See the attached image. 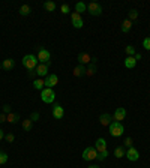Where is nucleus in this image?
Here are the masks:
<instances>
[{
    "label": "nucleus",
    "mask_w": 150,
    "mask_h": 168,
    "mask_svg": "<svg viewBox=\"0 0 150 168\" xmlns=\"http://www.w3.org/2000/svg\"><path fill=\"white\" fill-rule=\"evenodd\" d=\"M95 149L98 150V153L105 152V150H107V141H105L104 138H98L96 143H95Z\"/></svg>",
    "instance_id": "obj_11"
},
{
    "label": "nucleus",
    "mask_w": 150,
    "mask_h": 168,
    "mask_svg": "<svg viewBox=\"0 0 150 168\" xmlns=\"http://www.w3.org/2000/svg\"><path fill=\"white\" fill-rule=\"evenodd\" d=\"M45 87H48V89H53L54 86H57L59 83V77L57 75H54V74H50V75H47L45 77Z\"/></svg>",
    "instance_id": "obj_8"
},
{
    "label": "nucleus",
    "mask_w": 150,
    "mask_h": 168,
    "mask_svg": "<svg viewBox=\"0 0 150 168\" xmlns=\"http://www.w3.org/2000/svg\"><path fill=\"white\" fill-rule=\"evenodd\" d=\"M2 68H3V66H2V63H0V69H2Z\"/></svg>",
    "instance_id": "obj_43"
},
{
    "label": "nucleus",
    "mask_w": 150,
    "mask_h": 168,
    "mask_svg": "<svg viewBox=\"0 0 150 168\" xmlns=\"http://www.w3.org/2000/svg\"><path fill=\"white\" fill-rule=\"evenodd\" d=\"M95 72H96V66H95V63H92V65H89V66L86 68V75H87V77L95 75Z\"/></svg>",
    "instance_id": "obj_23"
},
{
    "label": "nucleus",
    "mask_w": 150,
    "mask_h": 168,
    "mask_svg": "<svg viewBox=\"0 0 150 168\" xmlns=\"http://www.w3.org/2000/svg\"><path fill=\"white\" fill-rule=\"evenodd\" d=\"M44 8H45L48 12H53L56 9V3H54V2H45V3H44Z\"/></svg>",
    "instance_id": "obj_25"
},
{
    "label": "nucleus",
    "mask_w": 150,
    "mask_h": 168,
    "mask_svg": "<svg viewBox=\"0 0 150 168\" xmlns=\"http://www.w3.org/2000/svg\"><path fill=\"white\" fill-rule=\"evenodd\" d=\"M41 99L45 102V104H51V102H54V99H56V93H54V90L45 87V89L41 92Z\"/></svg>",
    "instance_id": "obj_2"
},
{
    "label": "nucleus",
    "mask_w": 150,
    "mask_h": 168,
    "mask_svg": "<svg viewBox=\"0 0 150 168\" xmlns=\"http://www.w3.org/2000/svg\"><path fill=\"white\" fill-rule=\"evenodd\" d=\"M123 132H125V128L120 122H113L110 125V134L113 137H120V135H123Z\"/></svg>",
    "instance_id": "obj_4"
},
{
    "label": "nucleus",
    "mask_w": 150,
    "mask_h": 168,
    "mask_svg": "<svg viewBox=\"0 0 150 168\" xmlns=\"http://www.w3.org/2000/svg\"><path fill=\"white\" fill-rule=\"evenodd\" d=\"M35 72L39 78H41V77H47V75H48V65H47V63H39V65L36 66Z\"/></svg>",
    "instance_id": "obj_9"
},
{
    "label": "nucleus",
    "mask_w": 150,
    "mask_h": 168,
    "mask_svg": "<svg viewBox=\"0 0 150 168\" xmlns=\"http://www.w3.org/2000/svg\"><path fill=\"white\" fill-rule=\"evenodd\" d=\"M107 156H108V150L98 153V158H96V159H99V161H104V159H107Z\"/></svg>",
    "instance_id": "obj_31"
},
{
    "label": "nucleus",
    "mask_w": 150,
    "mask_h": 168,
    "mask_svg": "<svg viewBox=\"0 0 150 168\" xmlns=\"http://www.w3.org/2000/svg\"><path fill=\"white\" fill-rule=\"evenodd\" d=\"M63 114H65V110H63V107L62 105H56L54 108H53V117L54 119H63Z\"/></svg>",
    "instance_id": "obj_12"
},
{
    "label": "nucleus",
    "mask_w": 150,
    "mask_h": 168,
    "mask_svg": "<svg viewBox=\"0 0 150 168\" xmlns=\"http://www.w3.org/2000/svg\"><path fill=\"white\" fill-rule=\"evenodd\" d=\"M38 62L39 63H47L48 66H50V63H51V54H50V51L45 50V48H41L39 51H38Z\"/></svg>",
    "instance_id": "obj_3"
},
{
    "label": "nucleus",
    "mask_w": 150,
    "mask_h": 168,
    "mask_svg": "<svg viewBox=\"0 0 150 168\" xmlns=\"http://www.w3.org/2000/svg\"><path fill=\"white\" fill-rule=\"evenodd\" d=\"M125 156H126L129 161H138L140 153H138V150H137L135 147H129V150L126 152V155H125Z\"/></svg>",
    "instance_id": "obj_10"
},
{
    "label": "nucleus",
    "mask_w": 150,
    "mask_h": 168,
    "mask_svg": "<svg viewBox=\"0 0 150 168\" xmlns=\"http://www.w3.org/2000/svg\"><path fill=\"white\" fill-rule=\"evenodd\" d=\"M6 162H8V155L0 150V165H3V164H6Z\"/></svg>",
    "instance_id": "obj_29"
},
{
    "label": "nucleus",
    "mask_w": 150,
    "mask_h": 168,
    "mask_svg": "<svg viewBox=\"0 0 150 168\" xmlns=\"http://www.w3.org/2000/svg\"><path fill=\"white\" fill-rule=\"evenodd\" d=\"M89 168H99V167H98V165H90Z\"/></svg>",
    "instance_id": "obj_42"
},
{
    "label": "nucleus",
    "mask_w": 150,
    "mask_h": 168,
    "mask_svg": "<svg viewBox=\"0 0 150 168\" xmlns=\"http://www.w3.org/2000/svg\"><path fill=\"white\" fill-rule=\"evenodd\" d=\"M18 120H20V116H18V114H15V113H9V114H6V122L17 123Z\"/></svg>",
    "instance_id": "obj_19"
},
{
    "label": "nucleus",
    "mask_w": 150,
    "mask_h": 168,
    "mask_svg": "<svg viewBox=\"0 0 150 168\" xmlns=\"http://www.w3.org/2000/svg\"><path fill=\"white\" fill-rule=\"evenodd\" d=\"M126 117V110L125 108H117L114 111V122H120Z\"/></svg>",
    "instance_id": "obj_13"
},
{
    "label": "nucleus",
    "mask_w": 150,
    "mask_h": 168,
    "mask_svg": "<svg viewBox=\"0 0 150 168\" xmlns=\"http://www.w3.org/2000/svg\"><path fill=\"white\" fill-rule=\"evenodd\" d=\"M71 21H72V26L75 29H81L83 24H84V21H83V18H81V15L78 12H72L71 14Z\"/></svg>",
    "instance_id": "obj_7"
},
{
    "label": "nucleus",
    "mask_w": 150,
    "mask_h": 168,
    "mask_svg": "<svg viewBox=\"0 0 150 168\" xmlns=\"http://www.w3.org/2000/svg\"><path fill=\"white\" fill-rule=\"evenodd\" d=\"M86 9H87V6L83 3V2H78L77 5H75V12H78L81 15V12H86Z\"/></svg>",
    "instance_id": "obj_24"
},
{
    "label": "nucleus",
    "mask_w": 150,
    "mask_h": 168,
    "mask_svg": "<svg viewBox=\"0 0 150 168\" xmlns=\"http://www.w3.org/2000/svg\"><path fill=\"white\" fill-rule=\"evenodd\" d=\"M6 140H8L9 143H12V141H14V135H12V134H8V135H6Z\"/></svg>",
    "instance_id": "obj_38"
},
{
    "label": "nucleus",
    "mask_w": 150,
    "mask_h": 168,
    "mask_svg": "<svg viewBox=\"0 0 150 168\" xmlns=\"http://www.w3.org/2000/svg\"><path fill=\"white\" fill-rule=\"evenodd\" d=\"M123 146H126V147H132V138L131 137H128L126 140H125V144Z\"/></svg>",
    "instance_id": "obj_34"
},
{
    "label": "nucleus",
    "mask_w": 150,
    "mask_h": 168,
    "mask_svg": "<svg viewBox=\"0 0 150 168\" xmlns=\"http://www.w3.org/2000/svg\"><path fill=\"white\" fill-rule=\"evenodd\" d=\"M99 122L102 126H110L111 125V116L110 114H102L101 117H99Z\"/></svg>",
    "instance_id": "obj_17"
},
{
    "label": "nucleus",
    "mask_w": 150,
    "mask_h": 168,
    "mask_svg": "<svg viewBox=\"0 0 150 168\" xmlns=\"http://www.w3.org/2000/svg\"><path fill=\"white\" fill-rule=\"evenodd\" d=\"M35 75H36L35 71H29V78H35Z\"/></svg>",
    "instance_id": "obj_39"
},
{
    "label": "nucleus",
    "mask_w": 150,
    "mask_h": 168,
    "mask_svg": "<svg viewBox=\"0 0 150 168\" xmlns=\"http://www.w3.org/2000/svg\"><path fill=\"white\" fill-rule=\"evenodd\" d=\"M0 140H3V131L0 129Z\"/></svg>",
    "instance_id": "obj_41"
},
{
    "label": "nucleus",
    "mask_w": 150,
    "mask_h": 168,
    "mask_svg": "<svg viewBox=\"0 0 150 168\" xmlns=\"http://www.w3.org/2000/svg\"><path fill=\"white\" fill-rule=\"evenodd\" d=\"M38 119H39V113H33V114L30 116V120H32V122H35Z\"/></svg>",
    "instance_id": "obj_35"
},
{
    "label": "nucleus",
    "mask_w": 150,
    "mask_h": 168,
    "mask_svg": "<svg viewBox=\"0 0 150 168\" xmlns=\"http://www.w3.org/2000/svg\"><path fill=\"white\" fill-rule=\"evenodd\" d=\"M78 62H80V65H89L92 62V57L87 53H80L78 54Z\"/></svg>",
    "instance_id": "obj_14"
},
{
    "label": "nucleus",
    "mask_w": 150,
    "mask_h": 168,
    "mask_svg": "<svg viewBox=\"0 0 150 168\" xmlns=\"http://www.w3.org/2000/svg\"><path fill=\"white\" fill-rule=\"evenodd\" d=\"M3 122H6V114L5 113L0 114V123H3Z\"/></svg>",
    "instance_id": "obj_36"
},
{
    "label": "nucleus",
    "mask_w": 150,
    "mask_h": 168,
    "mask_svg": "<svg viewBox=\"0 0 150 168\" xmlns=\"http://www.w3.org/2000/svg\"><path fill=\"white\" fill-rule=\"evenodd\" d=\"M126 54L128 56H135V48L132 45H128L126 47Z\"/></svg>",
    "instance_id": "obj_30"
},
{
    "label": "nucleus",
    "mask_w": 150,
    "mask_h": 168,
    "mask_svg": "<svg viewBox=\"0 0 150 168\" xmlns=\"http://www.w3.org/2000/svg\"><path fill=\"white\" fill-rule=\"evenodd\" d=\"M2 66H3V69H6V71H12L14 69V60L12 59H5L3 63H2Z\"/></svg>",
    "instance_id": "obj_18"
},
{
    "label": "nucleus",
    "mask_w": 150,
    "mask_h": 168,
    "mask_svg": "<svg viewBox=\"0 0 150 168\" xmlns=\"http://www.w3.org/2000/svg\"><path fill=\"white\" fill-rule=\"evenodd\" d=\"M38 65H39L38 57L33 56V54H27V56L23 57V66L26 68L27 71H35Z\"/></svg>",
    "instance_id": "obj_1"
},
{
    "label": "nucleus",
    "mask_w": 150,
    "mask_h": 168,
    "mask_svg": "<svg viewBox=\"0 0 150 168\" xmlns=\"http://www.w3.org/2000/svg\"><path fill=\"white\" fill-rule=\"evenodd\" d=\"M3 113H8V114H9V113H11V107H9V105H5V107H3Z\"/></svg>",
    "instance_id": "obj_37"
},
{
    "label": "nucleus",
    "mask_w": 150,
    "mask_h": 168,
    "mask_svg": "<svg viewBox=\"0 0 150 168\" xmlns=\"http://www.w3.org/2000/svg\"><path fill=\"white\" fill-rule=\"evenodd\" d=\"M32 125H33V122H32L30 119L23 120V129H24V131H30V129H32Z\"/></svg>",
    "instance_id": "obj_26"
},
{
    "label": "nucleus",
    "mask_w": 150,
    "mask_h": 168,
    "mask_svg": "<svg viewBox=\"0 0 150 168\" xmlns=\"http://www.w3.org/2000/svg\"><path fill=\"white\" fill-rule=\"evenodd\" d=\"M60 9H62V12H63V14H69V11H71L69 5H62V8H60Z\"/></svg>",
    "instance_id": "obj_33"
},
{
    "label": "nucleus",
    "mask_w": 150,
    "mask_h": 168,
    "mask_svg": "<svg viewBox=\"0 0 150 168\" xmlns=\"http://www.w3.org/2000/svg\"><path fill=\"white\" fill-rule=\"evenodd\" d=\"M20 14H21V15H29V14H30V6H29V5H23V6L20 8Z\"/></svg>",
    "instance_id": "obj_28"
},
{
    "label": "nucleus",
    "mask_w": 150,
    "mask_h": 168,
    "mask_svg": "<svg viewBox=\"0 0 150 168\" xmlns=\"http://www.w3.org/2000/svg\"><path fill=\"white\" fill-rule=\"evenodd\" d=\"M44 86H45V81L44 80H41V78H38V80H35L33 81V87H35L36 90H44Z\"/></svg>",
    "instance_id": "obj_20"
},
{
    "label": "nucleus",
    "mask_w": 150,
    "mask_h": 168,
    "mask_svg": "<svg viewBox=\"0 0 150 168\" xmlns=\"http://www.w3.org/2000/svg\"><path fill=\"white\" fill-rule=\"evenodd\" d=\"M74 75H75V77H83V75H86V66H84V65L75 66L74 68Z\"/></svg>",
    "instance_id": "obj_16"
},
{
    "label": "nucleus",
    "mask_w": 150,
    "mask_h": 168,
    "mask_svg": "<svg viewBox=\"0 0 150 168\" xmlns=\"http://www.w3.org/2000/svg\"><path fill=\"white\" fill-rule=\"evenodd\" d=\"M135 60H140V59H141V54H138V53H135Z\"/></svg>",
    "instance_id": "obj_40"
},
{
    "label": "nucleus",
    "mask_w": 150,
    "mask_h": 168,
    "mask_svg": "<svg viewBox=\"0 0 150 168\" xmlns=\"http://www.w3.org/2000/svg\"><path fill=\"white\" fill-rule=\"evenodd\" d=\"M143 47H144L146 50H150V38H146V39L143 41Z\"/></svg>",
    "instance_id": "obj_32"
},
{
    "label": "nucleus",
    "mask_w": 150,
    "mask_h": 168,
    "mask_svg": "<svg viewBox=\"0 0 150 168\" xmlns=\"http://www.w3.org/2000/svg\"><path fill=\"white\" fill-rule=\"evenodd\" d=\"M135 65H137V60H135V57L134 56H128L126 59H125V66H126L128 69L135 68Z\"/></svg>",
    "instance_id": "obj_15"
},
{
    "label": "nucleus",
    "mask_w": 150,
    "mask_h": 168,
    "mask_svg": "<svg viewBox=\"0 0 150 168\" xmlns=\"http://www.w3.org/2000/svg\"><path fill=\"white\" fill-rule=\"evenodd\" d=\"M87 11H89V14H90V15L98 17V15H101V14H102V8H101V5H99V3L92 2V3H89V6H87Z\"/></svg>",
    "instance_id": "obj_6"
},
{
    "label": "nucleus",
    "mask_w": 150,
    "mask_h": 168,
    "mask_svg": "<svg viewBox=\"0 0 150 168\" xmlns=\"http://www.w3.org/2000/svg\"><path fill=\"white\" fill-rule=\"evenodd\" d=\"M125 155H126V152H125V149H123V146L116 147V150H114V156H116V158H123Z\"/></svg>",
    "instance_id": "obj_21"
},
{
    "label": "nucleus",
    "mask_w": 150,
    "mask_h": 168,
    "mask_svg": "<svg viewBox=\"0 0 150 168\" xmlns=\"http://www.w3.org/2000/svg\"><path fill=\"white\" fill-rule=\"evenodd\" d=\"M98 158V150L95 149V147H87V149H84V152H83V159L84 161H93V159H96Z\"/></svg>",
    "instance_id": "obj_5"
},
{
    "label": "nucleus",
    "mask_w": 150,
    "mask_h": 168,
    "mask_svg": "<svg viewBox=\"0 0 150 168\" xmlns=\"http://www.w3.org/2000/svg\"><path fill=\"white\" fill-rule=\"evenodd\" d=\"M138 18V11H135V9H131L129 11V21H134V20H137Z\"/></svg>",
    "instance_id": "obj_27"
},
{
    "label": "nucleus",
    "mask_w": 150,
    "mask_h": 168,
    "mask_svg": "<svg viewBox=\"0 0 150 168\" xmlns=\"http://www.w3.org/2000/svg\"><path fill=\"white\" fill-rule=\"evenodd\" d=\"M131 27H132V21H129V20H125V21L122 23V32H129L131 30Z\"/></svg>",
    "instance_id": "obj_22"
}]
</instances>
